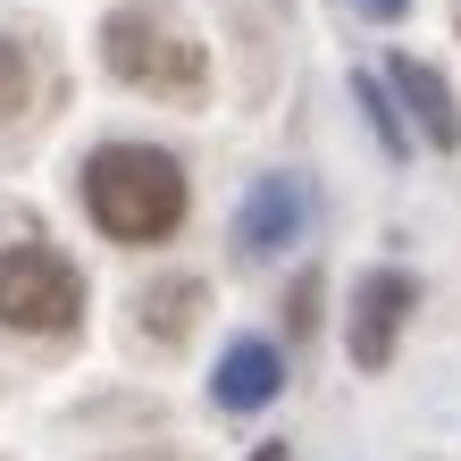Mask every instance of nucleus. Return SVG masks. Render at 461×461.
<instances>
[{
    "label": "nucleus",
    "mask_w": 461,
    "mask_h": 461,
    "mask_svg": "<svg viewBox=\"0 0 461 461\" xmlns=\"http://www.w3.org/2000/svg\"><path fill=\"white\" fill-rule=\"evenodd\" d=\"M386 76H394L402 110L420 118V134H428V143H445V151H453V143H461V101H453V85H445V76L428 68V59H402V50L386 59Z\"/></svg>",
    "instance_id": "0eeeda50"
},
{
    "label": "nucleus",
    "mask_w": 461,
    "mask_h": 461,
    "mask_svg": "<svg viewBox=\"0 0 461 461\" xmlns=\"http://www.w3.org/2000/svg\"><path fill=\"white\" fill-rule=\"evenodd\" d=\"M25 101H34V59H25V42L0 34V118H17Z\"/></svg>",
    "instance_id": "1a4fd4ad"
},
{
    "label": "nucleus",
    "mask_w": 461,
    "mask_h": 461,
    "mask_svg": "<svg viewBox=\"0 0 461 461\" xmlns=\"http://www.w3.org/2000/svg\"><path fill=\"white\" fill-rule=\"evenodd\" d=\"M277 386H285V361H277V344H268V336H235L219 352V377H210L219 411H268Z\"/></svg>",
    "instance_id": "423d86ee"
},
{
    "label": "nucleus",
    "mask_w": 461,
    "mask_h": 461,
    "mask_svg": "<svg viewBox=\"0 0 461 461\" xmlns=\"http://www.w3.org/2000/svg\"><path fill=\"white\" fill-rule=\"evenodd\" d=\"M185 168L159 143H101L85 159V210L110 243H159L185 219Z\"/></svg>",
    "instance_id": "f257e3e1"
},
{
    "label": "nucleus",
    "mask_w": 461,
    "mask_h": 461,
    "mask_svg": "<svg viewBox=\"0 0 461 461\" xmlns=\"http://www.w3.org/2000/svg\"><path fill=\"white\" fill-rule=\"evenodd\" d=\"M194 319H202V277H151L143 285V336L176 344V336H194Z\"/></svg>",
    "instance_id": "6e6552de"
},
{
    "label": "nucleus",
    "mask_w": 461,
    "mask_h": 461,
    "mask_svg": "<svg viewBox=\"0 0 461 461\" xmlns=\"http://www.w3.org/2000/svg\"><path fill=\"white\" fill-rule=\"evenodd\" d=\"M352 93H361V110H369V126H377V143H386L394 159L411 151V134H402V118H394V101L377 93V76H352Z\"/></svg>",
    "instance_id": "9d476101"
},
{
    "label": "nucleus",
    "mask_w": 461,
    "mask_h": 461,
    "mask_svg": "<svg viewBox=\"0 0 461 461\" xmlns=\"http://www.w3.org/2000/svg\"><path fill=\"white\" fill-rule=\"evenodd\" d=\"M352 9H361V17H386V25H394V17H402V0H352Z\"/></svg>",
    "instance_id": "f8f14e48"
},
{
    "label": "nucleus",
    "mask_w": 461,
    "mask_h": 461,
    "mask_svg": "<svg viewBox=\"0 0 461 461\" xmlns=\"http://www.w3.org/2000/svg\"><path fill=\"white\" fill-rule=\"evenodd\" d=\"M252 461H285V445H260V453H252Z\"/></svg>",
    "instance_id": "ddd939ff"
},
{
    "label": "nucleus",
    "mask_w": 461,
    "mask_h": 461,
    "mask_svg": "<svg viewBox=\"0 0 461 461\" xmlns=\"http://www.w3.org/2000/svg\"><path fill=\"white\" fill-rule=\"evenodd\" d=\"M303 219H311V185L303 176H252L243 202H235V252L277 260L285 243L303 235Z\"/></svg>",
    "instance_id": "39448f33"
},
{
    "label": "nucleus",
    "mask_w": 461,
    "mask_h": 461,
    "mask_svg": "<svg viewBox=\"0 0 461 461\" xmlns=\"http://www.w3.org/2000/svg\"><path fill=\"white\" fill-rule=\"evenodd\" d=\"M101 68L118 76V85H143V93H185L194 101L210 85V59H202V42H185L176 25H159L151 9H110L101 17Z\"/></svg>",
    "instance_id": "f03ea898"
},
{
    "label": "nucleus",
    "mask_w": 461,
    "mask_h": 461,
    "mask_svg": "<svg viewBox=\"0 0 461 461\" xmlns=\"http://www.w3.org/2000/svg\"><path fill=\"white\" fill-rule=\"evenodd\" d=\"M411 303H420V285L402 277V268H369V277L352 285V328H344L352 369H386L394 361V336H402V311Z\"/></svg>",
    "instance_id": "20e7f679"
},
{
    "label": "nucleus",
    "mask_w": 461,
    "mask_h": 461,
    "mask_svg": "<svg viewBox=\"0 0 461 461\" xmlns=\"http://www.w3.org/2000/svg\"><path fill=\"white\" fill-rule=\"evenodd\" d=\"M85 319V277L50 243H0V328L17 336H76Z\"/></svg>",
    "instance_id": "7ed1b4c3"
},
{
    "label": "nucleus",
    "mask_w": 461,
    "mask_h": 461,
    "mask_svg": "<svg viewBox=\"0 0 461 461\" xmlns=\"http://www.w3.org/2000/svg\"><path fill=\"white\" fill-rule=\"evenodd\" d=\"M285 319L311 336V319H319V277H294V311H285Z\"/></svg>",
    "instance_id": "9b49d317"
}]
</instances>
